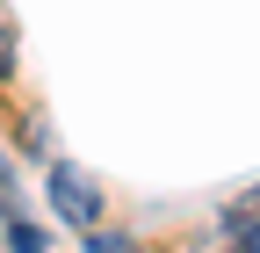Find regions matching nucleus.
I'll return each mask as SVG.
<instances>
[{"instance_id": "obj_4", "label": "nucleus", "mask_w": 260, "mask_h": 253, "mask_svg": "<svg viewBox=\"0 0 260 253\" xmlns=\"http://www.w3.org/2000/svg\"><path fill=\"white\" fill-rule=\"evenodd\" d=\"M80 239H87V253H130L123 239H102V232H80Z\"/></svg>"}, {"instance_id": "obj_1", "label": "nucleus", "mask_w": 260, "mask_h": 253, "mask_svg": "<svg viewBox=\"0 0 260 253\" xmlns=\"http://www.w3.org/2000/svg\"><path fill=\"white\" fill-rule=\"evenodd\" d=\"M51 203H58V217L73 232H94V225H102V196H94L73 167H51Z\"/></svg>"}, {"instance_id": "obj_2", "label": "nucleus", "mask_w": 260, "mask_h": 253, "mask_svg": "<svg viewBox=\"0 0 260 253\" xmlns=\"http://www.w3.org/2000/svg\"><path fill=\"white\" fill-rule=\"evenodd\" d=\"M0 80H15V22H8V0H0Z\"/></svg>"}, {"instance_id": "obj_3", "label": "nucleus", "mask_w": 260, "mask_h": 253, "mask_svg": "<svg viewBox=\"0 0 260 253\" xmlns=\"http://www.w3.org/2000/svg\"><path fill=\"white\" fill-rule=\"evenodd\" d=\"M0 210H22V181H15L8 160H0Z\"/></svg>"}]
</instances>
